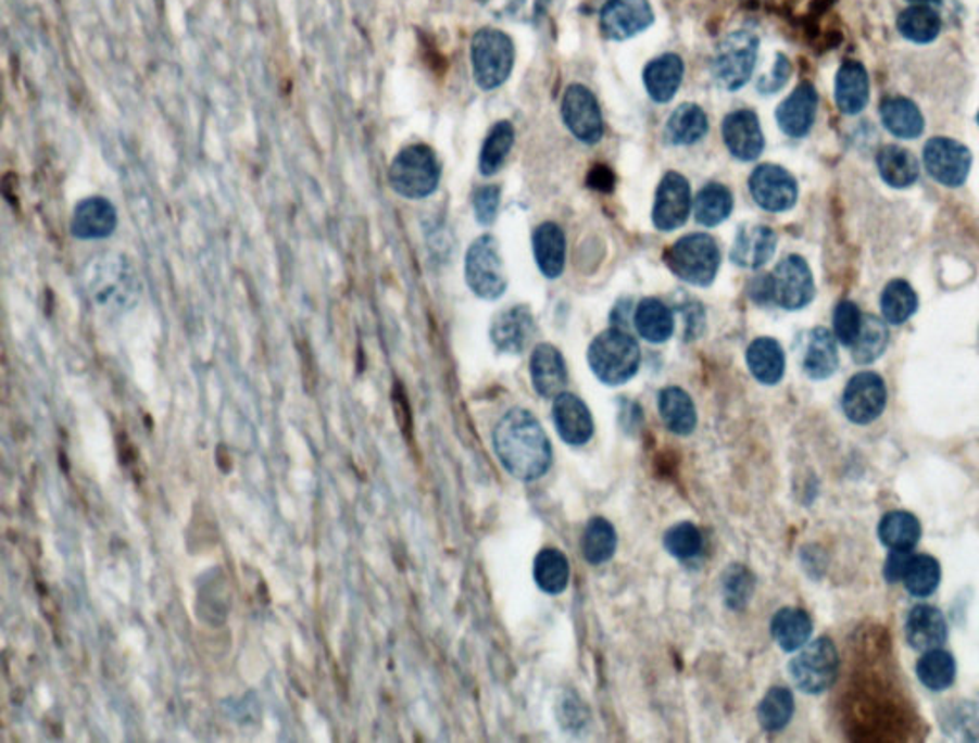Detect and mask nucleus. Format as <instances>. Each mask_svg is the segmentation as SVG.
Listing matches in <instances>:
<instances>
[{
	"mask_svg": "<svg viewBox=\"0 0 979 743\" xmlns=\"http://www.w3.org/2000/svg\"><path fill=\"white\" fill-rule=\"evenodd\" d=\"M494 450L503 468L523 482L542 478L551 467L553 451L540 420L526 410H511L494 428Z\"/></svg>",
	"mask_w": 979,
	"mask_h": 743,
	"instance_id": "nucleus-1",
	"label": "nucleus"
},
{
	"mask_svg": "<svg viewBox=\"0 0 979 743\" xmlns=\"http://www.w3.org/2000/svg\"><path fill=\"white\" fill-rule=\"evenodd\" d=\"M588 362L591 372L595 373L601 382L618 387L636 377L641 364V352L638 342L633 337H629L628 332L608 329L591 342Z\"/></svg>",
	"mask_w": 979,
	"mask_h": 743,
	"instance_id": "nucleus-2",
	"label": "nucleus"
},
{
	"mask_svg": "<svg viewBox=\"0 0 979 743\" xmlns=\"http://www.w3.org/2000/svg\"><path fill=\"white\" fill-rule=\"evenodd\" d=\"M85 281L96 301L125 304L138 297V272L127 256L120 253L98 254L85 268Z\"/></svg>",
	"mask_w": 979,
	"mask_h": 743,
	"instance_id": "nucleus-3",
	"label": "nucleus"
},
{
	"mask_svg": "<svg viewBox=\"0 0 979 743\" xmlns=\"http://www.w3.org/2000/svg\"><path fill=\"white\" fill-rule=\"evenodd\" d=\"M664 261L679 279L706 287L716 279L721 253L716 241L706 234H691L669 247Z\"/></svg>",
	"mask_w": 979,
	"mask_h": 743,
	"instance_id": "nucleus-4",
	"label": "nucleus"
},
{
	"mask_svg": "<svg viewBox=\"0 0 979 743\" xmlns=\"http://www.w3.org/2000/svg\"><path fill=\"white\" fill-rule=\"evenodd\" d=\"M389 180L402 198H427L440 182V166L435 151L423 143L400 151L390 165Z\"/></svg>",
	"mask_w": 979,
	"mask_h": 743,
	"instance_id": "nucleus-5",
	"label": "nucleus"
},
{
	"mask_svg": "<svg viewBox=\"0 0 979 743\" xmlns=\"http://www.w3.org/2000/svg\"><path fill=\"white\" fill-rule=\"evenodd\" d=\"M475 80L485 90L502 87L515 64L513 40L498 29H480L470 45Z\"/></svg>",
	"mask_w": 979,
	"mask_h": 743,
	"instance_id": "nucleus-6",
	"label": "nucleus"
},
{
	"mask_svg": "<svg viewBox=\"0 0 979 743\" xmlns=\"http://www.w3.org/2000/svg\"><path fill=\"white\" fill-rule=\"evenodd\" d=\"M838 667L840 657L837 646L830 639L823 637L800 648L789 665L790 679L798 690L817 696L834 684Z\"/></svg>",
	"mask_w": 979,
	"mask_h": 743,
	"instance_id": "nucleus-7",
	"label": "nucleus"
},
{
	"mask_svg": "<svg viewBox=\"0 0 979 743\" xmlns=\"http://www.w3.org/2000/svg\"><path fill=\"white\" fill-rule=\"evenodd\" d=\"M760 40L749 32L727 35L717 47L712 75L725 90H739L749 83L756 67Z\"/></svg>",
	"mask_w": 979,
	"mask_h": 743,
	"instance_id": "nucleus-8",
	"label": "nucleus"
},
{
	"mask_svg": "<svg viewBox=\"0 0 979 743\" xmlns=\"http://www.w3.org/2000/svg\"><path fill=\"white\" fill-rule=\"evenodd\" d=\"M465 279L473 293L486 301H495L505 293L507 274L494 236H482L469 247L465 256Z\"/></svg>",
	"mask_w": 979,
	"mask_h": 743,
	"instance_id": "nucleus-9",
	"label": "nucleus"
},
{
	"mask_svg": "<svg viewBox=\"0 0 979 743\" xmlns=\"http://www.w3.org/2000/svg\"><path fill=\"white\" fill-rule=\"evenodd\" d=\"M888 404V390L886 382L878 373L863 372L853 375L844 394H842V410L845 417L855 425H870L875 423Z\"/></svg>",
	"mask_w": 979,
	"mask_h": 743,
	"instance_id": "nucleus-10",
	"label": "nucleus"
},
{
	"mask_svg": "<svg viewBox=\"0 0 979 743\" xmlns=\"http://www.w3.org/2000/svg\"><path fill=\"white\" fill-rule=\"evenodd\" d=\"M924 165L933 180L947 188H958L970 175L971 153L964 143L940 136L926 143Z\"/></svg>",
	"mask_w": 979,
	"mask_h": 743,
	"instance_id": "nucleus-11",
	"label": "nucleus"
},
{
	"mask_svg": "<svg viewBox=\"0 0 979 743\" xmlns=\"http://www.w3.org/2000/svg\"><path fill=\"white\" fill-rule=\"evenodd\" d=\"M773 302L785 310H802L815 297V281L807 262L790 254L771 274Z\"/></svg>",
	"mask_w": 979,
	"mask_h": 743,
	"instance_id": "nucleus-12",
	"label": "nucleus"
},
{
	"mask_svg": "<svg viewBox=\"0 0 979 743\" xmlns=\"http://www.w3.org/2000/svg\"><path fill=\"white\" fill-rule=\"evenodd\" d=\"M750 193L769 213H785L798 201V182L779 165H762L750 176Z\"/></svg>",
	"mask_w": 979,
	"mask_h": 743,
	"instance_id": "nucleus-13",
	"label": "nucleus"
},
{
	"mask_svg": "<svg viewBox=\"0 0 979 743\" xmlns=\"http://www.w3.org/2000/svg\"><path fill=\"white\" fill-rule=\"evenodd\" d=\"M563 119L580 142L598 143L603 138V115L595 96L581 85H570L563 98Z\"/></svg>",
	"mask_w": 979,
	"mask_h": 743,
	"instance_id": "nucleus-14",
	"label": "nucleus"
},
{
	"mask_svg": "<svg viewBox=\"0 0 979 743\" xmlns=\"http://www.w3.org/2000/svg\"><path fill=\"white\" fill-rule=\"evenodd\" d=\"M654 22L649 0H608L601 10V32L606 39L626 40L636 37Z\"/></svg>",
	"mask_w": 979,
	"mask_h": 743,
	"instance_id": "nucleus-15",
	"label": "nucleus"
},
{
	"mask_svg": "<svg viewBox=\"0 0 979 743\" xmlns=\"http://www.w3.org/2000/svg\"><path fill=\"white\" fill-rule=\"evenodd\" d=\"M691 213V186L685 176L669 171L662 178L654 201V226L662 231L677 230Z\"/></svg>",
	"mask_w": 979,
	"mask_h": 743,
	"instance_id": "nucleus-16",
	"label": "nucleus"
},
{
	"mask_svg": "<svg viewBox=\"0 0 979 743\" xmlns=\"http://www.w3.org/2000/svg\"><path fill=\"white\" fill-rule=\"evenodd\" d=\"M534 335L536 322L532 312L526 306L503 310L494 317L490 327V339L494 342L495 349L511 356L523 354L532 342Z\"/></svg>",
	"mask_w": 979,
	"mask_h": 743,
	"instance_id": "nucleus-17",
	"label": "nucleus"
},
{
	"mask_svg": "<svg viewBox=\"0 0 979 743\" xmlns=\"http://www.w3.org/2000/svg\"><path fill=\"white\" fill-rule=\"evenodd\" d=\"M724 142L732 158L754 161L764 151L765 138L756 113L750 110L732 111L721 127Z\"/></svg>",
	"mask_w": 979,
	"mask_h": 743,
	"instance_id": "nucleus-18",
	"label": "nucleus"
},
{
	"mask_svg": "<svg viewBox=\"0 0 979 743\" xmlns=\"http://www.w3.org/2000/svg\"><path fill=\"white\" fill-rule=\"evenodd\" d=\"M949 627L940 609L930 604H918L908 612L905 639L911 648L918 652L941 648L947 642Z\"/></svg>",
	"mask_w": 979,
	"mask_h": 743,
	"instance_id": "nucleus-19",
	"label": "nucleus"
},
{
	"mask_svg": "<svg viewBox=\"0 0 979 743\" xmlns=\"http://www.w3.org/2000/svg\"><path fill=\"white\" fill-rule=\"evenodd\" d=\"M817 105H819L817 90L809 83H802L777 110L780 130L792 138L807 135L815 123Z\"/></svg>",
	"mask_w": 979,
	"mask_h": 743,
	"instance_id": "nucleus-20",
	"label": "nucleus"
},
{
	"mask_svg": "<svg viewBox=\"0 0 979 743\" xmlns=\"http://www.w3.org/2000/svg\"><path fill=\"white\" fill-rule=\"evenodd\" d=\"M553 420L563 442L568 445H583L593 436V419L588 405L578 395L558 394L553 404Z\"/></svg>",
	"mask_w": 979,
	"mask_h": 743,
	"instance_id": "nucleus-21",
	"label": "nucleus"
},
{
	"mask_svg": "<svg viewBox=\"0 0 979 743\" xmlns=\"http://www.w3.org/2000/svg\"><path fill=\"white\" fill-rule=\"evenodd\" d=\"M530 377H532V385L538 395L550 400V398L563 394L566 382H568L563 354L548 342L538 344L530 357Z\"/></svg>",
	"mask_w": 979,
	"mask_h": 743,
	"instance_id": "nucleus-22",
	"label": "nucleus"
},
{
	"mask_svg": "<svg viewBox=\"0 0 979 743\" xmlns=\"http://www.w3.org/2000/svg\"><path fill=\"white\" fill-rule=\"evenodd\" d=\"M777 247V234L764 224H746L742 226L735 245H732L731 261L742 268H762L771 261Z\"/></svg>",
	"mask_w": 979,
	"mask_h": 743,
	"instance_id": "nucleus-23",
	"label": "nucleus"
},
{
	"mask_svg": "<svg viewBox=\"0 0 979 743\" xmlns=\"http://www.w3.org/2000/svg\"><path fill=\"white\" fill-rule=\"evenodd\" d=\"M117 228V211L108 199L80 201L73 213L72 231L79 239H104Z\"/></svg>",
	"mask_w": 979,
	"mask_h": 743,
	"instance_id": "nucleus-24",
	"label": "nucleus"
},
{
	"mask_svg": "<svg viewBox=\"0 0 979 743\" xmlns=\"http://www.w3.org/2000/svg\"><path fill=\"white\" fill-rule=\"evenodd\" d=\"M834 95L838 110L845 115H857L865 110L870 95V83L865 65L859 62H844L837 73Z\"/></svg>",
	"mask_w": 979,
	"mask_h": 743,
	"instance_id": "nucleus-25",
	"label": "nucleus"
},
{
	"mask_svg": "<svg viewBox=\"0 0 979 743\" xmlns=\"http://www.w3.org/2000/svg\"><path fill=\"white\" fill-rule=\"evenodd\" d=\"M746 364L754 379L762 385L773 387L785 377L787 357L779 342L769 337H760L754 340L746 352Z\"/></svg>",
	"mask_w": 979,
	"mask_h": 743,
	"instance_id": "nucleus-26",
	"label": "nucleus"
},
{
	"mask_svg": "<svg viewBox=\"0 0 979 743\" xmlns=\"http://www.w3.org/2000/svg\"><path fill=\"white\" fill-rule=\"evenodd\" d=\"M838 369L837 337L825 327L809 332L804 352V372L809 379H830Z\"/></svg>",
	"mask_w": 979,
	"mask_h": 743,
	"instance_id": "nucleus-27",
	"label": "nucleus"
},
{
	"mask_svg": "<svg viewBox=\"0 0 979 743\" xmlns=\"http://www.w3.org/2000/svg\"><path fill=\"white\" fill-rule=\"evenodd\" d=\"M683 60L676 54H664L647 65L643 79L647 92L654 102L666 103L677 95L683 80Z\"/></svg>",
	"mask_w": 979,
	"mask_h": 743,
	"instance_id": "nucleus-28",
	"label": "nucleus"
},
{
	"mask_svg": "<svg viewBox=\"0 0 979 743\" xmlns=\"http://www.w3.org/2000/svg\"><path fill=\"white\" fill-rule=\"evenodd\" d=\"M534 254L543 276L555 279L563 274L566 259L565 234L553 222H545L534 231Z\"/></svg>",
	"mask_w": 979,
	"mask_h": 743,
	"instance_id": "nucleus-29",
	"label": "nucleus"
},
{
	"mask_svg": "<svg viewBox=\"0 0 979 743\" xmlns=\"http://www.w3.org/2000/svg\"><path fill=\"white\" fill-rule=\"evenodd\" d=\"M884 127L901 140H913L924 133V117L918 105L903 96L886 98L880 105Z\"/></svg>",
	"mask_w": 979,
	"mask_h": 743,
	"instance_id": "nucleus-30",
	"label": "nucleus"
},
{
	"mask_svg": "<svg viewBox=\"0 0 979 743\" xmlns=\"http://www.w3.org/2000/svg\"><path fill=\"white\" fill-rule=\"evenodd\" d=\"M876 165H878V173L882 176V180L895 190L913 186L918 180V173H920V166H918L915 155L905 148L893 146V143L884 146L882 150L878 151Z\"/></svg>",
	"mask_w": 979,
	"mask_h": 743,
	"instance_id": "nucleus-31",
	"label": "nucleus"
},
{
	"mask_svg": "<svg viewBox=\"0 0 979 743\" xmlns=\"http://www.w3.org/2000/svg\"><path fill=\"white\" fill-rule=\"evenodd\" d=\"M658 412L669 432L689 436L696 428V407L691 395L677 387H668L658 395Z\"/></svg>",
	"mask_w": 979,
	"mask_h": 743,
	"instance_id": "nucleus-32",
	"label": "nucleus"
},
{
	"mask_svg": "<svg viewBox=\"0 0 979 743\" xmlns=\"http://www.w3.org/2000/svg\"><path fill=\"white\" fill-rule=\"evenodd\" d=\"M813 633L812 617L798 608H782L771 619V634L785 652L804 648Z\"/></svg>",
	"mask_w": 979,
	"mask_h": 743,
	"instance_id": "nucleus-33",
	"label": "nucleus"
},
{
	"mask_svg": "<svg viewBox=\"0 0 979 743\" xmlns=\"http://www.w3.org/2000/svg\"><path fill=\"white\" fill-rule=\"evenodd\" d=\"M922 528L915 514L907 511H892L886 514L878 526V538L890 551H913L920 541Z\"/></svg>",
	"mask_w": 979,
	"mask_h": 743,
	"instance_id": "nucleus-34",
	"label": "nucleus"
},
{
	"mask_svg": "<svg viewBox=\"0 0 979 743\" xmlns=\"http://www.w3.org/2000/svg\"><path fill=\"white\" fill-rule=\"evenodd\" d=\"M708 133V119L702 108L694 103L679 105L666 125V138L674 146H691Z\"/></svg>",
	"mask_w": 979,
	"mask_h": 743,
	"instance_id": "nucleus-35",
	"label": "nucleus"
},
{
	"mask_svg": "<svg viewBox=\"0 0 979 743\" xmlns=\"http://www.w3.org/2000/svg\"><path fill=\"white\" fill-rule=\"evenodd\" d=\"M674 314L658 299H645L636 310V329L649 342H666L674 335Z\"/></svg>",
	"mask_w": 979,
	"mask_h": 743,
	"instance_id": "nucleus-36",
	"label": "nucleus"
},
{
	"mask_svg": "<svg viewBox=\"0 0 979 743\" xmlns=\"http://www.w3.org/2000/svg\"><path fill=\"white\" fill-rule=\"evenodd\" d=\"M916 677L924 687L932 692H943L953 687L956 679L955 657L945 650L936 648L924 652L916 664Z\"/></svg>",
	"mask_w": 979,
	"mask_h": 743,
	"instance_id": "nucleus-37",
	"label": "nucleus"
},
{
	"mask_svg": "<svg viewBox=\"0 0 979 743\" xmlns=\"http://www.w3.org/2000/svg\"><path fill=\"white\" fill-rule=\"evenodd\" d=\"M898 29L905 39L916 45H928L938 39L941 32V17L928 4H915L905 10L898 20Z\"/></svg>",
	"mask_w": 979,
	"mask_h": 743,
	"instance_id": "nucleus-38",
	"label": "nucleus"
},
{
	"mask_svg": "<svg viewBox=\"0 0 979 743\" xmlns=\"http://www.w3.org/2000/svg\"><path fill=\"white\" fill-rule=\"evenodd\" d=\"M534 579L543 593H563L570 579V566L565 554L557 549H543L534 562Z\"/></svg>",
	"mask_w": 979,
	"mask_h": 743,
	"instance_id": "nucleus-39",
	"label": "nucleus"
},
{
	"mask_svg": "<svg viewBox=\"0 0 979 743\" xmlns=\"http://www.w3.org/2000/svg\"><path fill=\"white\" fill-rule=\"evenodd\" d=\"M618 545V536L613 524L605 518H591L581 538V554L593 566L605 564L613 558Z\"/></svg>",
	"mask_w": 979,
	"mask_h": 743,
	"instance_id": "nucleus-40",
	"label": "nucleus"
},
{
	"mask_svg": "<svg viewBox=\"0 0 979 743\" xmlns=\"http://www.w3.org/2000/svg\"><path fill=\"white\" fill-rule=\"evenodd\" d=\"M882 316L892 325H901L915 316L918 310V297L915 289L905 279H893L886 285L880 299Z\"/></svg>",
	"mask_w": 979,
	"mask_h": 743,
	"instance_id": "nucleus-41",
	"label": "nucleus"
},
{
	"mask_svg": "<svg viewBox=\"0 0 979 743\" xmlns=\"http://www.w3.org/2000/svg\"><path fill=\"white\" fill-rule=\"evenodd\" d=\"M890 332L884 322L876 316H863L859 337L853 342V360L859 365L875 364L888 349Z\"/></svg>",
	"mask_w": 979,
	"mask_h": 743,
	"instance_id": "nucleus-42",
	"label": "nucleus"
},
{
	"mask_svg": "<svg viewBox=\"0 0 979 743\" xmlns=\"http://www.w3.org/2000/svg\"><path fill=\"white\" fill-rule=\"evenodd\" d=\"M732 196L721 184H708L694 201V216L702 226L714 228L731 214Z\"/></svg>",
	"mask_w": 979,
	"mask_h": 743,
	"instance_id": "nucleus-43",
	"label": "nucleus"
},
{
	"mask_svg": "<svg viewBox=\"0 0 979 743\" xmlns=\"http://www.w3.org/2000/svg\"><path fill=\"white\" fill-rule=\"evenodd\" d=\"M794 715V696L789 689L775 687L765 694L757 707V720L767 732H780L789 727Z\"/></svg>",
	"mask_w": 979,
	"mask_h": 743,
	"instance_id": "nucleus-44",
	"label": "nucleus"
},
{
	"mask_svg": "<svg viewBox=\"0 0 979 743\" xmlns=\"http://www.w3.org/2000/svg\"><path fill=\"white\" fill-rule=\"evenodd\" d=\"M940 581V562L936 561L930 554H918V556L913 554L907 574H905V579H903L908 593L916 596V599H926V596H930V594L938 591Z\"/></svg>",
	"mask_w": 979,
	"mask_h": 743,
	"instance_id": "nucleus-45",
	"label": "nucleus"
},
{
	"mask_svg": "<svg viewBox=\"0 0 979 743\" xmlns=\"http://www.w3.org/2000/svg\"><path fill=\"white\" fill-rule=\"evenodd\" d=\"M515 142V130L511 127V123L502 121L498 123L490 135L486 136L485 146L480 150V173L485 176H492L502 168L503 161L507 158L511 148Z\"/></svg>",
	"mask_w": 979,
	"mask_h": 743,
	"instance_id": "nucleus-46",
	"label": "nucleus"
},
{
	"mask_svg": "<svg viewBox=\"0 0 979 743\" xmlns=\"http://www.w3.org/2000/svg\"><path fill=\"white\" fill-rule=\"evenodd\" d=\"M721 591H724L725 606L739 612V609L746 608V604L752 601L754 591H756V578L746 566L732 564L724 571Z\"/></svg>",
	"mask_w": 979,
	"mask_h": 743,
	"instance_id": "nucleus-47",
	"label": "nucleus"
},
{
	"mask_svg": "<svg viewBox=\"0 0 979 743\" xmlns=\"http://www.w3.org/2000/svg\"><path fill=\"white\" fill-rule=\"evenodd\" d=\"M704 546L702 533L694 524L679 522L664 533V549L679 561H689L701 553Z\"/></svg>",
	"mask_w": 979,
	"mask_h": 743,
	"instance_id": "nucleus-48",
	"label": "nucleus"
},
{
	"mask_svg": "<svg viewBox=\"0 0 979 743\" xmlns=\"http://www.w3.org/2000/svg\"><path fill=\"white\" fill-rule=\"evenodd\" d=\"M832 322H834V337L838 342L844 347H853V342L859 337L861 325H863L859 306L852 301L840 302L834 310Z\"/></svg>",
	"mask_w": 979,
	"mask_h": 743,
	"instance_id": "nucleus-49",
	"label": "nucleus"
},
{
	"mask_svg": "<svg viewBox=\"0 0 979 743\" xmlns=\"http://www.w3.org/2000/svg\"><path fill=\"white\" fill-rule=\"evenodd\" d=\"M500 196H502V191L498 186H485L475 193V213H477V221L480 224L490 226L495 221Z\"/></svg>",
	"mask_w": 979,
	"mask_h": 743,
	"instance_id": "nucleus-50",
	"label": "nucleus"
},
{
	"mask_svg": "<svg viewBox=\"0 0 979 743\" xmlns=\"http://www.w3.org/2000/svg\"><path fill=\"white\" fill-rule=\"evenodd\" d=\"M790 77V62L787 55L779 54L777 55V62L773 65V72L769 75H764L762 79L757 80V90L762 92V95H773V92H779L780 88L787 85V80Z\"/></svg>",
	"mask_w": 979,
	"mask_h": 743,
	"instance_id": "nucleus-51",
	"label": "nucleus"
},
{
	"mask_svg": "<svg viewBox=\"0 0 979 743\" xmlns=\"http://www.w3.org/2000/svg\"><path fill=\"white\" fill-rule=\"evenodd\" d=\"M913 554L911 551H892L884 566V578L890 583H901L907 574Z\"/></svg>",
	"mask_w": 979,
	"mask_h": 743,
	"instance_id": "nucleus-52",
	"label": "nucleus"
},
{
	"mask_svg": "<svg viewBox=\"0 0 979 743\" xmlns=\"http://www.w3.org/2000/svg\"><path fill=\"white\" fill-rule=\"evenodd\" d=\"M616 178L614 173L605 165H595L588 175V186L598 191H613Z\"/></svg>",
	"mask_w": 979,
	"mask_h": 743,
	"instance_id": "nucleus-53",
	"label": "nucleus"
},
{
	"mask_svg": "<svg viewBox=\"0 0 979 743\" xmlns=\"http://www.w3.org/2000/svg\"><path fill=\"white\" fill-rule=\"evenodd\" d=\"M750 297L757 304H771L773 302V277L760 276L750 285Z\"/></svg>",
	"mask_w": 979,
	"mask_h": 743,
	"instance_id": "nucleus-54",
	"label": "nucleus"
},
{
	"mask_svg": "<svg viewBox=\"0 0 979 743\" xmlns=\"http://www.w3.org/2000/svg\"><path fill=\"white\" fill-rule=\"evenodd\" d=\"M911 2H915V4H932V2H938V0H911Z\"/></svg>",
	"mask_w": 979,
	"mask_h": 743,
	"instance_id": "nucleus-55",
	"label": "nucleus"
},
{
	"mask_svg": "<svg viewBox=\"0 0 979 743\" xmlns=\"http://www.w3.org/2000/svg\"><path fill=\"white\" fill-rule=\"evenodd\" d=\"M978 123H979V113H978Z\"/></svg>",
	"mask_w": 979,
	"mask_h": 743,
	"instance_id": "nucleus-56",
	"label": "nucleus"
}]
</instances>
